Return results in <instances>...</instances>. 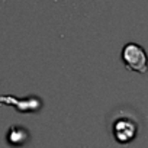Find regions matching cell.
I'll return each mask as SVG.
<instances>
[{"label":"cell","mask_w":148,"mask_h":148,"mask_svg":"<svg viewBox=\"0 0 148 148\" xmlns=\"http://www.w3.org/2000/svg\"><path fill=\"white\" fill-rule=\"evenodd\" d=\"M110 132H112L113 139L118 144H122V145L131 144L138 135L136 118H134L128 113L115 115L113 122L110 125Z\"/></svg>","instance_id":"cell-1"},{"label":"cell","mask_w":148,"mask_h":148,"mask_svg":"<svg viewBox=\"0 0 148 148\" xmlns=\"http://www.w3.org/2000/svg\"><path fill=\"white\" fill-rule=\"evenodd\" d=\"M0 105H10L15 106L19 112H34L41 108V100L28 99V100H18L12 96H0Z\"/></svg>","instance_id":"cell-3"},{"label":"cell","mask_w":148,"mask_h":148,"mask_svg":"<svg viewBox=\"0 0 148 148\" xmlns=\"http://www.w3.org/2000/svg\"><path fill=\"white\" fill-rule=\"evenodd\" d=\"M121 57L128 71H136L139 74H145L148 71V55L139 44L135 42L125 44Z\"/></svg>","instance_id":"cell-2"}]
</instances>
